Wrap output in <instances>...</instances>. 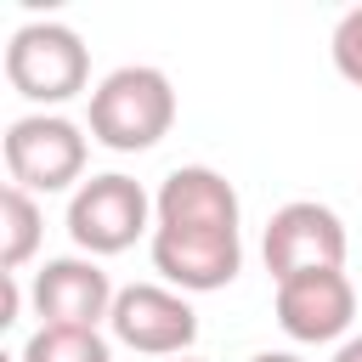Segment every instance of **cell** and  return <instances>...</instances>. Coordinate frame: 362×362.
I'll return each mask as SVG.
<instances>
[{"instance_id":"obj_1","label":"cell","mask_w":362,"mask_h":362,"mask_svg":"<svg viewBox=\"0 0 362 362\" xmlns=\"http://www.w3.org/2000/svg\"><path fill=\"white\" fill-rule=\"evenodd\" d=\"M170 124H175V90L147 62L113 68L90 90V136L113 153H147L170 136Z\"/></svg>"},{"instance_id":"obj_2","label":"cell","mask_w":362,"mask_h":362,"mask_svg":"<svg viewBox=\"0 0 362 362\" xmlns=\"http://www.w3.org/2000/svg\"><path fill=\"white\" fill-rule=\"evenodd\" d=\"M6 79H11L17 96H28L40 107H57V102L85 90L90 51L68 23H23L6 40Z\"/></svg>"},{"instance_id":"obj_3","label":"cell","mask_w":362,"mask_h":362,"mask_svg":"<svg viewBox=\"0 0 362 362\" xmlns=\"http://www.w3.org/2000/svg\"><path fill=\"white\" fill-rule=\"evenodd\" d=\"M6 175L23 192H68L85 175V130L62 113H23L6 124Z\"/></svg>"},{"instance_id":"obj_4","label":"cell","mask_w":362,"mask_h":362,"mask_svg":"<svg viewBox=\"0 0 362 362\" xmlns=\"http://www.w3.org/2000/svg\"><path fill=\"white\" fill-rule=\"evenodd\" d=\"M147 215H153V198L130 175L107 170V175H90V181L74 187V198H68V238L90 260L96 255H119V249H130L147 232Z\"/></svg>"},{"instance_id":"obj_5","label":"cell","mask_w":362,"mask_h":362,"mask_svg":"<svg viewBox=\"0 0 362 362\" xmlns=\"http://www.w3.org/2000/svg\"><path fill=\"white\" fill-rule=\"evenodd\" d=\"M260 255L277 283H288L300 272H339L345 266V221L317 198H294L266 221Z\"/></svg>"},{"instance_id":"obj_6","label":"cell","mask_w":362,"mask_h":362,"mask_svg":"<svg viewBox=\"0 0 362 362\" xmlns=\"http://www.w3.org/2000/svg\"><path fill=\"white\" fill-rule=\"evenodd\" d=\"M107 328L119 345H130L141 356H187V345L198 339V311L187 305V294H175L164 283H130V288H119Z\"/></svg>"},{"instance_id":"obj_7","label":"cell","mask_w":362,"mask_h":362,"mask_svg":"<svg viewBox=\"0 0 362 362\" xmlns=\"http://www.w3.org/2000/svg\"><path fill=\"white\" fill-rule=\"evenodd\" d=\"M34 311H40V328H96L102 317H113V277L85 260V255H62V260H45L34 272Z\"/></svg>"},{"instance_id":"obj_8","label":"cell","mask_w":362,"mask_h":362,"mask_svg":"<svg viewBox=\"0 0 362 362\" xmlns=\"http://www.w3.org/2000/svg\"><path fill=\"white\" fill-rule=\"evenodd\" d=\"M153 266L181 294L226 288L243 266L238 232H192V226H153Z\"/></svg>"},{"instance_id":"obj_9","label":"cell","mask_w":362,"mask_h":362,"mask_svg":"<svg viewBox=\"0 0 362 362\" xmlns=\"http://www.w3.org/2000/svg\"><path fill=\"white\" fill-rule=\"evenodd\" d=\"M351 317H356V288H351L345 266L339 272H300V277L277 283V322L300 345L339 339L351 328Z\"/></svg>"},{"instance_id":"obj_10","label":"cell","mask_w":362,"mask_h":362,"mask_svg":"<svg viewBox=\"0 0 362 362\" xmlns=\"http://www.w3.org/2000/svg\"><path fill=\"white\" fill-rule=\"evenodd\" d=\"M158 226H192V232H238V192L209 164H181L164 175L153 198Z\"/></svg>"},{"instance_id":"obj_11","label":"cell","mask_w":362,"mask_h":362,"mask_svg":"<svg viewBox=\"0 0 362 362\" xmlns=\"http://www.w3.org/2000/svg\"><path fill=\"white\" fill-rule=\"evenodd\" d=\"M40 249V204L23 187H0V272H23Z\"/></svg>"},{"instance_id":"obj_12","label":"cell","mask_w":362,"mask_h":362,"mask_svg":"<svg viewBox=\"0 0 362 362\" xmlns=\"http://www.w3.org/2000/svg\"><path fill=\"white\" fill-rule=\"evenodd\" d=\"M17 362H113L96 328H34Z\"/></svg>"},{"instance_id":"obj_13","label":"cell","mask_w":362,"mask_h":362,"mask_svg":"<svg viewBox=\"0 0 362 362\" xmlns=\"http://www.w3.org/2000/svg\"><path fill=\"white\" fill-rule=\"evenodd\" d=\"M328 51H334V68H339V79L362 85V6H351V11L334 23V40H328Z\"/></svg>"},{"instance_id":"obj_14","label":"cell","mask_w":362,"mask_h":362,"mask_svg":"<svg viewBox=\"0 0 362 362\" xmlns=\"http://www.w3.org/2000/svg\"><path fill=\"white\" fill-rule=\"evenodd\" d=\"M334 362H362V334H356V339H345V345L334 351Z\"/></svg>"},{"instance_id":"obj_15","label":"cell","mask_w":362,"mask_h":362,"mask_svg":"<svg viewBox=\"0 0 362 362\" xmlns=\"http://www.w3.org/2000/svg\"><path fill=\"white\" fill-rule=\"evenodd\" d=\"M249 362H300V356H294V351H255Z\"/></svg>"},{"instance_id":"obj_16","label":"cell","mask_w":362,"mask_h":362,"mask_svg":"<svg viewBox=\"0 0 362 362\" xmlns=\"http://www.w3.org/2000/svg\"><path fill=\"white\" fill-rule=\"evenodd\" d=\"M175 362H198V356H175Z\"/></svg>"}]
</instances>
